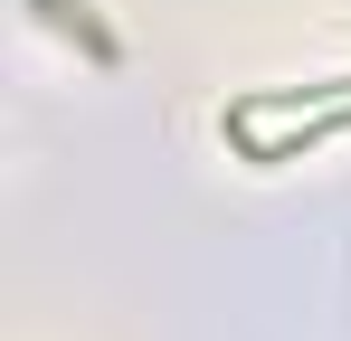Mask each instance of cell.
<instances>
[{
	"mask_svg": "<svg viewBox=\"0 0 351 341\" xmlns=\"http://www.w3.org/2000/svg\"><path fill=\"white\" fill-rule=\"evenodd\" d=\"M332 133H351V95H342V105L294 114L285 133H266V123H256V133H228V152H237V162H256V170H276V162H304V152H323Z\"/></svg>",
	"mask_w": 351,
	"mask_h": 341,
	"instance_id": "obj_1",
	"label": "cell"
},
{
	"mask_svg": "<svg viewBox=\"0 0 351 341\" xmlns=\"http://www.w3.org/2000/svg\"><path fill=\"white\" fill-rule=\"evenodd\" d=\"M29 10H38L58 38H76V48L95 57V66H123V38L105 29V19H95V10H86V0H29Z\"/></svg>",
	"mask_w": 351,
	"mask_h": 341,
	"instance_id": "obj_3",
	"label": "cell"
},
{
	"mask_svg": "<svg viewBox=\"0 0 351 341\" xmlns=\"http://www.w3.org/2000/svg\"><path fill=\"white\" fill-rule=\"evenodd\" d=\"M351 76H313V86H247L219 105V133H247V123H276V114H313V105H342Z\"/></svg>",
	"mask_w": 351,
	"mask_h": 341,
	"instance_id": "obj_2",
	"label": "cell"
}]
</instances>
